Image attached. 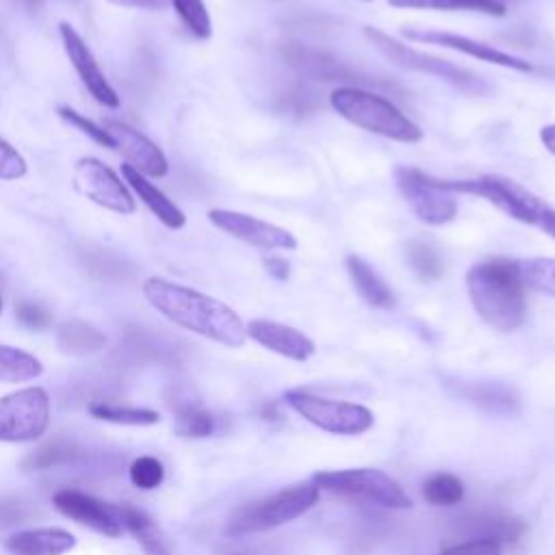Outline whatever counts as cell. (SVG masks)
<instances>
[{"mask_svg":"<svg viewBox=\"0 0 555 555\" xmlns=\"http://www.w3.org/2000/svg\"><path fill=\"white\" fill-rule=\"evenodd\" d=\"M143 295L165 319L208 340L241 347L247 338L243 319L228 304L206 293L165 278H147L143 282Z\"/></svg>","mask_w":555,"mask_h":555,"instance_id":"1","label":"cell"},{"mask_svg":"<svg viewBox=\"0 0 555 555\" xmlns=\"http://www.w3.org/2000/svg\"><path fill=\"white\" fill-rule=\"evenodd\" d=\"M466 291L475 312L494 330L512 332L527 314L525 284L518 262L509 258H488L466 271Z\"/></svg>","mask_w":555,"mask_h":555,"instance_id":"2","label":"cell"},{"mask_svg":"<svg viewBox=\"0 0 555 555\" xmlns=\"http://www.w3.org/2000/svg\"><path fill=\"white\" fill-rule=\"evenodd\" d=\"M440 184L451 191V193H464V195H477L496 206L501 212L507 217L533 225L540 232L548 234L555 238V208L546 204V199L538 197L533 191L522 186L520 182L496 176V173H486L479 178H468V180H447L440 178Z\"/></svg>","mask_w":555,"mask_h":555,"instance_id":"3","label":"cell"},{"mask_svg":"<svg viewBox=\"0 0 555 555\" xmlns=\"http://www.w3.org/2000/svg\"><path fill=\"white\" fill-rule=\"evenodd\" d=\"M330 106L349 124L401 143H416L423 130L388 98L362 89L358 85H343L330 93Z\"/></svg>","mask_w":555,"mask_h":555,"instance_id":"4","label":"cell"},{"mask_svg":"<svg viewBox=\"0 0 555 555\" xmlns=\"http://www.w3.org/2000/svg\"><path fill=\"white\" fill-rule=\"evenodd\" d=\"M317 501H319V486L314 481H301V483L288 486L267 499L238 507L225 525V535L243 538L249 533L280 527L306 514Z\"/></svg>","mask_w":555,"mask_h":555,"instance_id":"5","label":"cell"},{"mask_svg":"<svg viewBox=\"0 0 555 555\" xmlns=\"http://www.w3.org/2000/svg\"><path fill=\"white\" fill-rule=\"evenodd\" d=\"M319 490L334 496L377 505L386 509H410L412 499L405 490L386 473L377 468H345V470H323L312 477Z\"/></svg>","mask_w":555,"mask_h":555,"instance_id":"6","label":"cell"},{"mask_svg":"<svg viewBox=\"0 0 555 555\" xmlns=\"http://www.w3.org/2000/svg\"><path fill=\"white\" fill-rule=\"evenodd\" d=\"M362 33L386 59H390L395 65H399L403 69H412V72H418V74L436 76V78H440L444 82H451L453 87L470 91V93L486 91V85L475 74H470L468 69H464V67H460V65H455V63H451L447 59H440V56H434V54L408 48L405 43L397 41L395 37H390L388 33H384V30H379L375 26H364Z\"/></svg>","mask_w":555,"mask_h":555,"instance_id":"7","label":"cell"},{"mask_svg":"<svg viewBox=\"0 0 555 555\" xmlns=\"http://www.w3.org/2000/svg\"><path fill=\"white\" fill-rule=\"evenodd\" d=\"M395 184L412 212L427 225H444L457 215V195L440 184V178L425 173L418 167L399 165Z\"/></svg>","mask_w":555,"mask_h":555,"instance_id":"8","label":"cell"},{"mask_svg":"<svg viewBox=\"0 0 555 555\" xmlns=\"http://www.w3.org/2000/svg\"><path fill=\"white\" fill-rule=\"evenodd\" d=\"M286 403L306 421L317 425L323 431L356 436L373 425V414L364 405L336 401L327 397H317L304 390H288Z\"/></svg>","mask_w":555,"mask_h":555,"instance_id":"9","label":"cell"},{"mask_svg":"<svg viewBox=\"0 0 555 555\" xmlns=\"http://www.w3.org/2000/svg\"><path fill=\"white\" fill-rule=\"evenodd\" d=\"M50 425V399L39 386L0 397V440L28 442Z\"/></svg>","mask_w":555,"mask_h":555,"instance_id":"10","label":"cell"},{"mask_svg":"<svg viewBox=\"0 0 555 555\" xmlns=\"http://www.w3.org/2000/svg\"><path fill=\"white\" fill-rule=\"evenodd\" d=\"M72 180H74V189L82 197L91 199L93 204L119 215L134 212L137 204L126 182H121V178L100 158H93V156L80 158L74 167Z\"/></svg>","mask_w":555,"mask_h":555,"instance_id":"11","label":"cell"},{"mask_svg":"<svg viewBox=\"0 0 555 555\" xmlns=\"http://www.w3.org/2000/svg\"><path fill=\"white\" fill-rule=\"evenodd\" d=\"M208 221L215 228H219L221 232L230 234L232 238H238L258 249H288L291 251L297 247V238L286 228L262 221L247 212L212 208V210H208Z\"/></svg>","mask_w":555,"mask_h":555,"instance_id":"12","label":"cell"},{"mask_svg":"<svg viewBox=\"0 0 555 555\" xmlns=\"http://www.w3.org/2000/svg\"><path fill=\"white\" fill-rule=\"evenodd\" d=\"M59 35H61L63 50H65L72 67L76 69L80 82L87 87V91L93 95V100L106 108H117L121 104V100H119L117 91L111 87V82L106 80L104 72L100 69V65H98L93 52L89 50V46L85 43V39L67 22L59 24Z\"/></svg>","mask_w":555,"mask_h":555,"instance_id":"13","label":"cell"},{"mask_svg":"<svg viewBox=\"0 0 555 555\" xmlns=\"http://www.w3.org/2000/svg\"><path fill=\"white\" fill-rule=\"evenodd\" d=\"M403 37L412 39V41H421V43H434V46H442L455 52H462L466 56H473L477 61L483 63H492L499 67H507V69H516V72H531L533 65L520 56H514L509 52H503L494 46H488L483 41L470 39L466 35H457V33H449V30H434V28H403L401 30Z\"/></svg>","mask_w":555,"mask_h":555,"instance_id":"14","label":"cell"},{"mask_svg":"<svg viewBox=\"0 0 555 555\" xmlns=\"http://www.w3.org/2000/svg\"><path fill=\"white\" fill-rule=\"evenodd\" d=\"M104 128L113 137L115 150H119L128 158V165H132L139 173H143L145 178L167 176L169 160L152 139H147L143 132L121 119L108 117L104 119Z\"/></svg>","mask_w":555,"mask_h":555,"instance_id":"15","label":"cell"},{"mask_svg":"<svg viewBox=\"0 0 555 555\" xmlns=\"http://www.w3.org/2000/svg\"><path fill=\"white\" fill-rule=\"evenodd\" d=\"M52 501H54V507L63 516L102 533V535H108V538L121 535L124 525L119 520L117 507L106 505V503L98 501L95 496L85 494L80 490H59Z\"/></svg>","mask_w":555,"mask_h":555,"instance_id":"16","label":"cell"},{"mask_svg":"<svg viewBox=\"0 0 555 555\" xmlns=\"http://www.w3.org/2000/svg\"><path fill=\"white\" fill-rule=\"evenodd\" d=\"M245 332L264 349L275 351L295 362H306L317 349L312 338H308L304 332L271 319H254L245 325Z\"/></svg>","mask_w":555,"mask_h":555,"instance_id":"17","label":"cell"},{"mask_svg":"<svg viewBox=\"0 0 555 555\" xmlns=\"http://www.w3.org/2000/svg\"><path fill=\"white\" fill-rule=\"evenodd\" d=\"M121 176L126 186H130L134 191V195L147 206V210L167 228L171 230H180L186 223L184 212L180 210V206L169 199L154 182H150V178H145L143 173H139L132 165H121Z\"/></svg>","mask_w":555,"mask_h":555,"instance_id":"18","label":"cell"},{"mask_svg":"<svg viewBox=\"0 0 555 555\" xmlns=\"http://www.w3.org/2000/svg\"><path fill=\"white\" fill-rule=\"evenodd\" d=\"M282 56L286 59V63L297 69L299 74L308 76V78H319V80H356V74L351 69H347L345 65H340L336 59H332L330 54L321 52V50H312L306 48L301 43H286L282 46Z\"/></svg>","mask_w":555,"mask_h":555,"instance_id":"19","label":"cell"},{"mask_svg":"<svg viewBox=\"0 0 555 555\" xmlns=\"http://www.w3.org/2000/svg\"><path fill=\"white\" fill-rule=\"evenodd\" d=\"M76 546V538L59 527L26 529L9 535L4 548L11 555H63Z\"/></svg>","mask_w":555,"mask_h":555,"instance_id":"20","label":"cell"},{"mask_svg":"<svg viewBox=\"0 0 555 555\" xmlns=\"http://www.w3.org/2000/svg\"><path fill=\"white\" fill-rule=\"evenodd\" d=\"M347 273L358 291V295L373 308H382V310H388V308H395L397 299L390 291V286L377 275V271L360 256L356 254H349L347 260Z\"/></svg>","mask_w":555,"mask_h":555,"instance_id":"21","label":"cell"},{"mask_svg":"<svg viewBox=\"0 0 555 555\" xmlns=\"http://www.w3.org/2000/svg\"><path fill=\"white\" fill-rule=\"evenodd\" d=\"M121 525L137 538L145 555H169V544L156 522L141 509L124 503L117 507Z\"/></svg>","mask_w":555,"mask_h":555,"instance_id":"22","label":"cell"},{"mask_svg":"<svg viewBox=\"0 0 555 555\" xmlns=\"http://www.w3.org/2000/svg\"><path fill=\"white\" fill-rule=\"evenodd\" d=\"M56 343L69 356H89L106 345V336L85 321H67L59 327Z\"/></svg>","mask_w":555,"mask_h":555,"instance_id":"23","label":"cell"},{"mask_svg":"<svg viewBox=\"0 0 555 555\" xmlns=\"http://www.w3.org/2000/svg\"><path fill=\"white\" fill-rule=\"evenodd\" d=\"M395 9H421V11H477L486 15H505V4L499 0H388Z\"/></svg>","mask_w":555,"mask_h":555,"instance_id":"24","label":"cell"},{"mask_svg":"<svg viewBox=\"0 0 555 555\" xmlns=\"http://www.w3.org/2000/svg\"><path fill=\"white\" fill-rule=\"evenodd\" d=\"M43 373V364L28 351L0 345V382H28Z\"/></svg>","mask_w":555,"mask_h":555,"instance_id":"25","label":"cell"},{"mask_svg":"<svg viewBox=\"0 0 555 555\" xmlns=\"http://www.w3.org/2000/svg\"><path fill=\"white\" fill-rule=\"evenodd\" d=\"M91 416L117 425H154L158 423V412L147 408H130V405H117L111 401H93L89 403Z\"/></svg>","mask_w":555,"mask_h":555,"instance_id":"26","label":"cell"},{"mask_svg":"<svg viewBox=\"0 0 555 555\" xmlns=\"http://www.w3.org/2000/svg\"><path fill=\"white\" fill-rule=\"evenodd\" d=\"M518 271L525 286L555 297V258H518Z\"/></svg>","mask_w":555,"mask_h":555,"instance_id":"27","label":"cell"},{"mask_svg":"<svg viewBox=\"0 0 555 555\" xmlns=\"http://www.w3.org/2000/svg\"><path fill=\"white\" fill-rule=\"evenodd\" d=\"M76 447L72 442H65L61 438L50 440L46 444H41L39 449H35L33 453H28L22 460V468L24 470H46V468H54L61 464H67L76 457Z\"/></svg>","mask_w":555,"mask_h":555,"instance_id":"28","label":"cell"},{"mask_svg":"<svg viewBox=\"0 0 555 555\" xmlns=\"http://www.w3.org/2000/svg\"><path fill=\"white\" fill-rule=\"evenodd\" d=\"M423 496L436 507H451L464 499V483L451 473H436L423 483Z\"/></svg>","mask_w":555,"mask_h":555,"instance_id":"29","label":"cell"},{"mask_svg":"<svg viewBox=\"0 0 555 555\" xmlns=\"http://www.w3.org/2000/svg\"><path fill=\"white\" fill-rule=\"evenodd\" d=\"M171 7L193 37L210 39L212 22L204 0H171Z\"/></svg>","mask_w":555,"mask_h":555,"instance_id":"30","label":"cell"},{"mask_svg":"<svg viewBox=\"0 0 555 555\" xmlns=\"http://www.w3.org/2000/svg\"><path fill=\"white\" fill-rule=\"evenodd\" d=\"M215 429V421L210 412L195 403H182L176 410V431L186 438H204Z\"/></svg>","mask_w":555,"mask_h":555,"instance_id":"31","label":"cell"},{"mask_svg":"<svg viewBox=\"0 0 555 555\" xmlns=\"http://www.w3.org/2000/svg\"><path fill=\"white\" fill-rule=\"evenodd\" d=\"M408 262L423 280H436L442 275V262L438 251L423 241H412L408 245Z\"/></svg>","mask_w":555,"mask_h":555,"instance_id":"32","label":"cell"},{"mask_svg":"<svg viewBox=\"0 0 555 555\" xmlns=\"http://www.w3.org/2000/svg\"><path fill=\"white\" fill-rule=\"evenodd\" d=\"M128 473H130V481H132L137 488H141V490H154V488L160 486L163 479H165V468H163V464H160L156 457H152V455H139V457L130 464Z\"/></svg>","mask_w":555,"mask_h":555,"instance_id":"33","label":"cell"},{"mask_svg":"<svg viewBox=\"0 0 555 555\" xmlns=\"http://www.w3.org/2000/svg\"><path fill=\"white\" fill-rule=\"evenodd\" d=\"M59 115H61L67 124H72L74 128H78L82 134H87L91 141H95L98 145L115 150V141H113V137L108 134V130H106L104 126H98L95 121L87 119L85 115H80L78 111H74V108H69V106H61V108H59Z\"/></svg>","mask_w":555,"mask_h":555,"instance_id":"34","label":"cell"},{"mask_svg":"<svg viewBox=\"0 0 555 555\" xmlns=\"http://www.w3.org/2000/svg\"><path fill=\"white\" fill-rule=\"evenodd\" d=\"M28 171L24 156L0 137V180H20Z\"/></svg>","mask_w":555,"mask_h":555,"instance_id":"35","label":"cell"},{"mask_svg":"<svg viewBox=\"0 0 555 555\" xmlns=\"http://www.w3.org/2000/svg\"><path fill=\"white\" fill-rule=\"evenodd\" d=\"M15 317L22 325H26L30 330H43L52 323L50 312L46 308H41L39 304H30V301H17Z\"/></svg>","mask_w":555,"mask_h":555,"instance_id":"36","label":"cell"},{"mask_svg":"<svg viewBox=\"0 0 555 555\" xmlns=\"http://www.w3.org/2000/svg\"><path fill=\"white\" fill-rule=\"evenodd\" d=\"M440 555H501V542L486 540V538L466 540L444 548Z\"/></svg>","mask_w":555,"mask_h":555,"instance_id":"37","label":"cell"},{"mask_svg":"<svg viewBox=\"0 0 555 555\" xmlns=\"http://www.w3.org/2000/svg\"><path fill=\"white\" fill-rule=\"evenodd\" d=\"M26 518H28V512H26L24 503H15V501L0 503V527L24 522Z\"/></svg>","mask_w":555,"mask_h":555,"instance_id":"38","label":"cell"},{"mask_svg":"<svg viewBox=\"0 0 555 555\" xmlns=\"http://www.w3.org/2000/svg\"><path fill=\"white\" fill-rule=\"evenodd\" d=\"M262 264H264L267 273H269L271 278H275V280H280V282L291 275V264H288V260L282 258V256H267V258L262 260Z\"/></svg>","mask_w":555,"mask_h":555,"instance_id":"39","label":"cell"},{"mask_svg":"<svg viewBox=\"0 0 555 555\" xmlns=\"http://www.w3.org/2000/svg\"><path fill=\"white\" fill-rule=\"evenodd\" d=\"M108 2L126 9H150V11H158L171 4V0H108Z\"/></svg>","mask_w":555,"mask_h":555,"instance_id":"40","label":"cell"},{"mask_svg":"<svg viewBox=\"0 0 555 555\" xmlns=\"http://www.w3.org/2000/svg\"><path fill=\"white\" fill-rule=\"evenodd\" d=\"M540 141L546 147V152L555 154V124H548V126L540 128Z\"/></svg>","mask_w":555,"mask_h":555,"instance_id":"41","label":"cell"},{"mask_svg":"<svg viewBox=\"0 0 555 555\" xmlns=\"http://www.w3.org/2000/svg\"><path fill=\"white\" fill-rule=\"evenodd\" d=\"M0 310H2V297H0Z\"/></svg>","mask_w":555,"mask_h":555,"instance_id":"42","label":"cell"},{"mask_svg":"<svg viewBox=\"0 0 555 555\" xmlns=\"http://www.w3.org/2000/svg\"><path fill=\"white\" fill-rule=\"evenodd\" d=\"M30 2H33V4H35V2H37V0H30Z\"/></svg>","mask_w":555,"mask_h":555,"instance_id":"43","label":"cell"},{"mask_svg":"<svg viewBox=\"0 0 555 555\" xmlns=\"http://www.w3.org/2000/svg\"><path fill=\"white\" fill-rule=\"evenodd\" d=\"M499 2H503V4H505V0H499Z\"/></svg>","mask_w":555,"mask_h":555,"instance_id":"44","label":"cell"},{"mask_svg":"<svg viewBox=\"0 0 555 555\" xmlns=\"http://www.w3.org/2000/svg\"><path fill=\"white\" fill-rule=\"evenodd\" d=\"M362 2H371V0H362Z\"/></svg>","mask_w":555,"mask_h":555,"instance_id":"45","label":"cell"}]
</instances>
